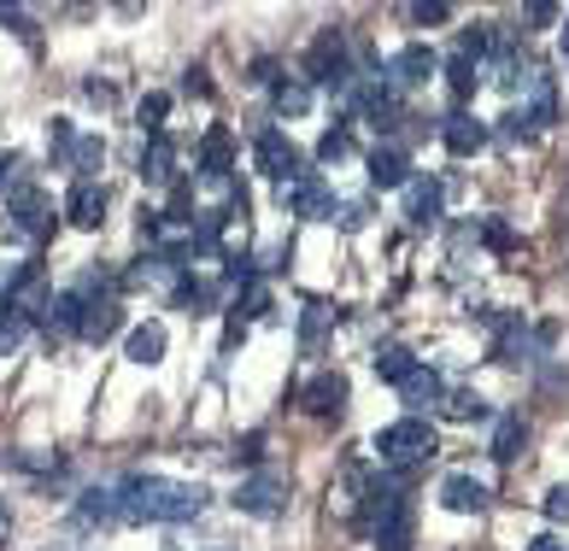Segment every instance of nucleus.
<instances>
[{
    "label": "nucleus",
    "mask_w": 569,
    "mask_h": 551,
    "mask_svg": "<svg viewBox=\"0 0 569 551\" xmlns=\"http://www.w3.org/2000/svg\"><path fill=\"white\" fill-rule=\"evenodd\" d=\"M206 487L200 481H171V475H136L118 487V511L123 522H194L206 511Z\"/></svg>",
    "instance_id": "f257e3e1"
},
{
    "label": "nucleus",
    "mask_w": 569,
    "mask_h": 551,
    "mask_svg": "<svg viewBox=\"0 0 569 551\" xmlns=\"http://www.w3.org/2000/svg\"><path fill=\"white\" fill-rule=\"evenodd\" d=\"M435 452H440V440H435V429L423 417H399V422H388V429L376 434V458H382V470H393V475L417 470V463L435 458Z\"/></svg>",
    "instance_id": "f03ea898"
},
{
    "label": "nucleus",
    "mask_w": 569,
    "mask_h": 551,
    "mask_svg": "<svg viewBox=\"0 0 569 551\" xmlns=\"http://www.w3.org/2000/svg\"><path fill=\"white\" fill-rule=\"evenodd\" d=\"M252 164L270 177V182H300L306 177V159H300V147L288 141V130H259L252 136Z\"/></svg>",
    "instance_id": "7ed1b4c3"
},
{
    "label": "nucleus",
    "mask_w": 569,
    "mask_h": 551,
    "mask_svg": "<svg viewBox=\"0 0 569 551\" xmlns=\"http://www.w3.org/2000/svg\"><path fill=\"white\" fill-rule=\"evenodd\" d=\"M236 511L241 517H259V522H277L288 511V475L277 470H259V475H247L236 487Z\"/></svg>",
    "instance_id": "20e7f679"
},
{
    "label": "nucleus",
    "mask_w": 569,
    "mask_h": 551,
    "mask_svg": "<svg viewBox=\"0 0 569 551\" xmlns=\"http://www.w3.org/2000/svg\"><path fill=\"white\" fill-rule=\"evenodd\" d=\"M7 218H12V236L41 241V236L53 229V200L41 194L36 182H12V194H7Z\"/></svg>",
    "instance_id": "39448f33"
},
{
    "label": "nucleus",
    "mask_w": 569,
    "mask_h": 551,
    "mask_svg": "<svg viewBox=\"0 0 569 551\" xmlns=\"http://www.w3.org/2000/svg\"><path fill=\"white\" fill-rule=\"evenodd\" d=\"M440 71V59L423 48V41H417V48H399L388 66H382V77H388V89L393 94H406V89H423V82Z\"/></svg>",
    "instance_id": "423d86ee"
},
{
    "label": "nucleus",
    "mask_w": 569,
    "mask_h": 551,
    "mask_svg": "<svg viewBox=\"0 0 569 551\" xmlns=\"http://www.w3.org/2000/svg\"><path fill=\"white\" fill-rule=\"evenodd\" d=\"M306 71L318 77V82H329V89H352V66H347V41H341V30H323V36H318V48H311Z\"/></svg>",
    "instance_id": "0eeeda50"
},
{
    "label": "nucleus",
    "mask_w": 569,
    "mask_h": 551,
    "mask_svg": "<svg viewBox=\"0 0 569 551\" xmlns=\"http://www.w3.org/2000/svg\"><path fill=\"white\" fill-rule=\"evenodd\" d=\"M123 329V305L112 300V293H94V282L82 288V341H112V334Z\"/></svg>",
    "instance_id": "6e6552de"
},
{
    "label": "nucleus",
    "mask_w": 569,
    "mask_h": 551,
    "mask_svg": "<svg viewBox=\"0 0 569 551\" xmlns=\"http://www.w3.org/2000/svg\"><path fill=\"white\" fill-rule=\"evenodd\" d=\"M282 206L293 211V218H335V194H329V182L318 171H306L300 182H288L282 188Z\"/></svg>",
    "instance_id": "1a4fd4ad"
},
{
    "label": "nucleus",
    "mask_w": 569,
    "mask_h": 551,
    "mask_svg": "<svg viewBox=\"0 0 569 551\" xmlns=\"http://www.w3.org/2000/svg\"><path fill=\"white\" fill-rule=\"evenodd\" d=\"M440 141H447V153H458V159H470V153H481L488 147V123H481L476 112H447L440 118Z\"/></svg>",
    "instance_id": "9d476101"
},
{
    "label": "nucleus",
    "mask_w": 569,
    "mask_h": 551,
    "mask_svg": "<svg viewBox=\"0 0 569 551\" xmlns=\"http://www.w3.org/2000/svg\"><path fill=\"white\" fill-rule=\"evenodd\" d=\"M229 164H236V136L223 130V123H212V130H206V141H200V177L206 182H229Z\"/></svg>",
    "instance_id": "9b49d317"
},
{
    "label": "nucleus",
    "mask_w": 569,
    "mask_h": 551,
    "mask_svg": "<svg viewBox=\"0 0 569 551\" xmlns=\"http://www.w3.org/2000/svg\"><path fill=\"white\" fill-rule=\"evenodd\" d=\"M347 375L341 370H323V375H311V388H306V411L311 417H341L347 411Z\"/></svg>",
    "instance_id": "f8f14e48"
},
{
    "label": "nucleus",
    "mask_w": 569,
    "mask_h": 551,
    "mask_svg": "<svg viewBox=\"0 0 569 551\" xmlns=\"http://www.w3.org/2000/svg\"><path fill=\"white\" fill-rule=\"evenodd\" d=\"M399 399L411 405V417H423L429 405H447V381H440L429 364H417L406 381H399Z\"/></svg>",
    "instance_id": "ddd939ff"
},
{
    "label": "nucleus",
    "mask_w": 569,
    "mask_h": 551,
    "mask_svg": "<svg viewBox=\"0 0 569 551\" xmlns=\"http://www.w3.org/2000/svg\"><path fill=\"white\" fill-rule=\"evenodd\" d=\"M440 206H447V188H440L435 177H411V182H406V218H411L417 229H429V223L440 218Z\"/></svg>",
    "instance_id": "4468645a"
},
{
    "label": "nucleus",
    "mask_w": 569,
    "mask_h": 551,
    "mask_svg": "<svg viewBox=\"0 0 569 551\" xmlns=\"http://www.w3.org/2000/svg\"><path fill=\"white\" fill-rule=\"evenodd\" d=\"M66 218H71L77 229H100V218H107V188H100V182H71Z\"/></svg>",
    "instance_id": "2eb2a0df"
},
{
    "label": "nucleus",
    "mask_w": 569,
    "mask_h": 551,
    "mask_svg": "<svg viewBox=\"0 0 569 551\" xmlns=\"http://www.w3.org/2000/svg\"><path fill=\"white\" fill-rule=\"evenodd\" d=\"M440 504H447L452 517H476V511H488V487L470 481V475H447L440 481Z\"/></svg>",
    "instance_id": "dca6fc26"
},
{
    "label": "nucleus",
    "mask_w": 569,
    "mask_h": 551,
    "mask_svg": "<svg viewBox=\"0 0 569 551\" xmlns=\"http://www.w3.org/2000/svg\"><path fill=\"white\" fill-rule=\"evenodd\" d=\"M370 171V188H406L411 182V159L399 153V147H376V153L365 159Z\"/></svg>",
    "instance_id": "f3484780"
},
{
    "label": "nucleus",
    "mask_w": 569,
    "mask_h": 551,
    "mask_svg": "<svg viewBox=\"0 0 569 551\" xmlns=\"http://www.w3.org/2000/svg\"><path fill=\"white\" fill-rule=\"evenodd\" d=\"M123 358L141 364V370H153L159 358H164V323H136L130 341H123Z\"/></svg>",
    "instance_id": "a211bd4d"
},
{
    "label": "nucleus",
    "mask_w": 569,
    "mask_h": 551,
    "mask_svg": "<svg viewBox=\"0 0 569 551\" xmlns=\"http://www.w3.org/2000/svg\"><path fill=\"white\" fill-rule=\"evenodd\" d=\"M41 323H48L53 341L59 334H82V293H53L48 311H41Z\"/></svg>",
    "instance_id": "6ab92c4d"
},
{
    "label": "nucleus",
    "mask_w": 569,
    "mask_h": 551,
    "mask_svg": "<svg viewBox=\"0 0 569 551\" xmlns=\"http://www.w3.org/2000/svg\"><path fill=\"white\" fill-rule=\"evenodd\" d=\"M447 82H452V100L463 106V100L481 89V59H476V53H452V59H447Z\"/></svg>",
    "instance_id": "aec40b11"
},
{
    "label": "nucleus",
    "mask_w": 569,
    "mask_h": 551,
    "mask_svg": "<svg viewBox=\"0 0 569 551\" xmlns=\"http://www.w3.org/2000/svg\"><path fill=\"white\" fill-rule=\"evenodd\" d=\"M171 171H177L171 141L153 136V147H147V159H141V182H147V188H164V182H171Z\"/></svg>",
    "instance_id": "412c9836"
},
{
    "label": "nucleus",
    "mask_w": 569,
    "mask_h": 551,
    "mask_svg": "<svg viewBox=\"0 0 569 551\" xmlns=\"http://www.w3.org/2000/svg\"><path fill=\"white\" fill-rule=\"evenodd\" d=\"M77 517H82V522H123L118 487H89V493H82V504H77Z\"/></svg>",
    "instance_id": "4be33fe9"
},
{
    "label": "nucleus",
    "mask_w": 569,
    "mask_h": 551,
    "mask_svg": "<svg viewBox=\"0 0 569 551\" xmlns=\"http://www.w3.org/2000/svg\"><path fill=\"white\" fill-rule=\"evenodd\" d=\"M522 440H529V422H522L517 411H505V417H499V429H493V458H499V463H511V458L522 452Z\"/></svg>",
    "instance_id": "5701e85b"
},
{
    "label": "nucleus",
    "mask_w": 569,
    "mask_h": 551,
    "mask_svg": "<svg viewBox=\"0 0 569 551\" xmlns=\"http://www.w3.org/2000/svg\"><path fill=\"white\" fill-rule=\"evenodd\" d=\"M411 370H417V358H411L406 347H393V341L376 347V375H382V381H393V388H399V381H406Z\"/></svg>",
    "instance_id": "b1692460"
},
{
    "label": "nucleus",
    "mask_w": 569,
    "mask_h": 551,
    "mask_svg": "<svg viewBox=\"0 0 569 551\" xmlns=\"http://www.w3.org/2000/svg\"><path fill=\"white\" fill-rule=\"evenodd\" d=\"M370 534H376V545H382V551H406V545H411V511L382 517V522L370 528Z\"/></svg>",
    "instance_id": "393cba45"
},
{
    "label": "nucleus",
    "mask_w": 569,
    "mask_h": 551,
    "mask_svg": "<svg viewBox=\"0 0 569 551\" xmlns=\"http://www.w3.org/2000/svg\"><path fill=\"white\" fill-rule=\"evenodd\" d=\"M440 411H447L452 422H481V417H488V399H481L476 388H458V393H447V405H440Z\"/></svg>",
    "instance_id": "a878e982"
},
{
    "label": "nucleus",
    "mask_w": 569,
    "mask_h": 551,
    "mask_svg": "<svg viewBox=\"0 0 569 551\" xmlns=\"http://www.w3.org/2000/svg\"><path fill=\"white\" fill-rule=\"evenodd\" d=\"M352 153V130L347 123H329V130L318 136V164H341Z\"/></svg>",
    "instance_id": "bb28decb"
},
{
    "label": "nucleus",
    "mask_w": 569,
    "mask_h": 551,
    "mask_svg": "<svg viewBox=\"0 0 569 551\" xmlns=\"http://www.w3.org/2000/svg\"><path fill=\"white\" fill-rule=\"evenodd\" d=\"M100 159H107V147H100V136H82V141H77V153H71V171H77V182H94Z\"/></svg>",
    "instance_id": "cd10ccee"
},
{
    "label": "nucleus",
    "mask_w": 569,
    "mask_h": 551,
    "mask_svg": "<svg viewBox=\"0 0 569 551\" xmlns=\"http://www.w3.org/2000/svg\"><path fill=\"white\" fill-rule=\"evenodd\" d=\"M311 106V82H300V77H288V82H277V112H288V118H300Z\"/></svg>",
    "instance_id": "c85d7f7f"
},
{
    "label": "nucleus",
    "mask_w": 569,
    "mask_h": 551,
    "mask_svg": "<svg viewBox=\"0 0 569 551\" xmlns=\"http://www.w3.org/2000/svg\"><path fill=\"white\" fill-rule=\"evenodd\" d=\"M493 358H499V364H522V358H529V334H522V323H505Z\"/></svg>",
    "instance_id": "c756f323"
},
{
    "label": "nucleus",
    "mask_w": 569,
    "mask_h": 551,
    "mask_svg": "<svg viewBox=\"0 0 569 551\" xmlns=\"http://www.w3.org/2000/svg\"><path fill=\"white\" fill-rule=\"evenodd\" d=\"M77 141H82V136L71 130L66 118H53V123H48V147H53V159H66V164H71V153H77Z\"/></svg>",
    "instance_id": "7c9ffc66"
},
{
    "label": "nucleus",
    "mask_w": 569,
    "mask_h": 551,
    "mask_svg": "<svg viewBox=\"0 0 569 551\" xmlns=\"http://www.w3.org/2000/svg\"><path fill=\"white\" fill-rule=\"evenodd\" d=\"M164 112H171V100H164V94H147V100H141V130L159 136V130H164Z\"/></svg>",
    "instance_id": "2f4dec72"
},
{
    "label": "nucleus",
    "mask_w": 569,
    "mask_h": 551,
    "mask_svg": "<svg viewBox=\"0 0 569 551\" xmlns=\"http://www.w3.org/2000/svg\"><path fill=\"white\" fill-rule=\"evenodd\" d=\"M406 18H411V24H447L452 7H447V0H417V7H411Z\"/></svg>",
    "instance_id": "473e14b6"
},
{
    "label": "nucleus",
    "mask_w": 569,
    "mask_h": 551,
    "mask_svg": "<svg viewBox=\"0 0 569 551\" xmlns=\"http://www.w3.org/2000/svg\"><path fill=\"white\" fill-rule=\"evenodd\" d=\"M24 347V317H0V358H12Z\"/></svg>",
    "instance_id": "72a5a7b5"
},
{
    "label": "nucleus",
    "mask_w": 569,
    "mask_h": 551,
    "mask_svg": "<svg viewBox=\"0 0 569 551\" xmlns=\"http://www.w3.org/2000/svg\"><path fill=\"white\" fill-rule=\"evenodd\" d=\"M546 517L569 522V487H552V493H546Z\"/></svg>",
    "instance_id": "f704fd0d"
},
{
    "label": "nucleus",
    "mask_w": 569,
    "mask_h": 551,
    "mask_svg": "<svg viewBox=\"0 0 569 551\" xmlns=\"http://www.w3.org/2000/svg\"><path fill=\"white\" fill-rule=\"evenodd\" d=\"M529 130H535V123L522 118V112H505V118H499V136H505V141H517V136H529Z\"/></svg>",
    "instance_id": "c9c22d12"
},
{
    "label": "nucleus",
    "mask_w": 569,
    "mask_h": 551,
    "mask_svg": "<svg viewBox=\"0 0 569 551\" xmlns=\"http://www.w3.org/2000/svg\"><path fill=\"white\" fill-rule=\"evenodd\" d=\"M481 241H488V247H511V229H505V223H488V229H481Z\"/></svg>",
    "instance_id": "e433bc0d"
},
{
    "label": "nucleus",
    "mask_w": 569,
    "mask_h": 551,
    "mask_svg": "<svg viewBox=\"0 0 569 551\" xmlns=\"http://www.w3.org/2000/svg\"><path fill=\"white\" fill-rule=\"evenodd\" d=\"M522 18H529V24H552V18H558V7H546V0H535V7L522 12Z\"/></svg>",
    "instance_id": "4c0bfd02"
},
{
    "label": "nucleus",
    "mask_w": 569,
    "mask_h": 551,
    "mask_svg": "<svg viewBox=\"0 0 569 551\" xmlns=\"http://www.w3.org/2000/svg\"><path fill=\"white\" fill-rule=\"evenodd\" d=\"M365 223V206H341V229H358Z\"/></svg>",
    "instance_id": "58836bf2"
},
{
    "label": "nucleus",
    "mask_w": 569,
    "mask_h": 551,
    "mask_svg": "<svg viewBox=\"0 0 569 551\" xmlns=\"http://www.w3.org/2000/svg\"><path fill=\"white\" fill-rule=\"evenodd\" d=\"M529 551H569L563 540H552V534H540V540H529Z\"/></svg>",
    "instance_id": "ea45409f"
},
{
    "label": "nucleus",
    "mask_w": 569,
    "mask_h": 551,
    "mask_svg": "<svg viewBox=\"0 0 569 551\" xmlns=\"http://www.w3.org/2000/svg\"><path fill=\"white\" fill-rule=\"evenodd\" d=\"M7 528H12V504L0 499V540H7Z\"/></svg>",
    "instance_id": "a19ab883"
},
{
    "label": "nucleus",
    "mask_w": 569,
    "mask_h": 551,
    "mask_svg": "<svg viewBox=\"0 0 569 551\" xmlns=\"http://www.w3.org/2000/svg\"><path fill=\"white\" fill-rule=\"evenodd\" d=\"M53 551H100V545H53Z\"/></svg>",
    "instance_id": "79ce46f5"
},
{
    "label": "nucleus",
    "mask_w": 569,
    "mask_h": 551,
    "mask_svg": "<svg viewBox=\"0 0 569 551\" xmlns=\"http://www.w3.org/2000/svg\"><path fill=\"white\" fill-rule=\"evenodd\" d=\"M558 41H563V59H569V24H563V36H558Z\"/></svg>",
    "instance_id": "37998d69"
}]
</instances>
